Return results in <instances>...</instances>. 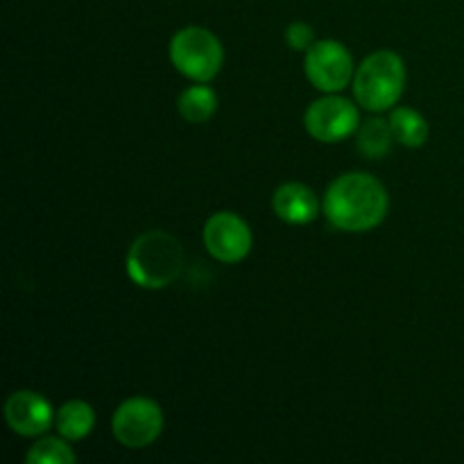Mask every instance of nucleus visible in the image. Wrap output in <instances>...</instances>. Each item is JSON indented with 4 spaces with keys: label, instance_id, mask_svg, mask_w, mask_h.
Returning <instances> with one entry per match:
<instances>
[{
    "label": "nucleus",
    "instance_id": "1",
    "mask_svg": "<svg viewBox=\"0 0 464 464\" xmlns=\"http://www.w3.org/2000/svg\"><path fill=\"white\" fill-rule=\"evenodd\" d=\"M388 190L367 172H347L329 186L324 195V216L335 229L370 231L388 216Z\"/></svg>",
    "mask_w": 464,
    "mask_h": 464
},
{
    "label": "nucleus",
    "instance_id": "2",
    "mask_svg": "<svg viewBox=\"0 0 464 464\" xmlns=\"http://www.w3.org/2000/svg\"><path fill=\"white\" fill-rule=\"evenodd\" d=\"M184 270V249L172 234L152 229L140 234L127 254V275L139 288H168Z\"/></svg>",
    "mask_w": 464,
    "mask_h": 464
},
{
    "label": "nucleus",
    "instance_id": "3",
    "mask_svg": "<svg viewBox=\"0 0 464 464\" xmlns=\"http://www.w3.org/2000/svg\"><path fill=\"white\" fill-rule=\"evenodd\" d=\"M406 84L403 59L392 50L372 53L353 75V95L367 111H385L394 107Z\"/></svg>",
    "mask_w": 464,
    "mask_h": 464
},
{
    "label": "nucleus",
    "instance_id": "4",
    "mask_svg": "<svg viewBox=\"0 0 464 464\" xmlns=\"http://www.w3.org/2000/svg\"><path fill=\"white\" fill-rule=\"evenodd\" d=\"M170 62L188 80L211 82L220 72L225 50H222L220 39L207 27L190 25L172 36Z\"/></svg>",
    "mask_w": 464,
    "mask_h": 464
},
{
    "label": "nucleus",
    "instance_id": "5",
    "mask_svg": "<svg viewBox=\"0 0 464 464\" xmlns=\"http://www.w3.org/2000/svg\"><path fill=\"white\" fill-rule=\"evenodd\" d=\"M113 435L127 449H145L157 442L163 430V412L157 401L145 397L127 399L111 421Z\"/></svg>",
    "mask_w": 464,
    "mask_h": 464
},
{
    "label": "nucleus",
    "instance_id": "6",
    "mask_svg": "<svg viewBox=\"0 0 464 464\" xmlns=\"http://www.w3.org/2000/svg\"><path fill=\"white\" fill-rule=\"evenodd\" d=\"M304 125L308 134L320 143H338L356 134L361 127V113L356 104L349 102L347 98L326 95L306 109Z\"/></svg>",
    "mask_w": 464,
    "mask_h": 464
},
{
    "label": "nucleus",
    "instance_id": "7",
    "mask_svg": "<svg viewBox=\"0 0 464 464\" xmlns=\"http://www.w3.org/2000/svg\"><path fill=\"white\" fill-rule=\"evenodd\" d=\"M306 77L315 89L324 93H338L352 82L353 59L352 53L340 41H315L306 50Z\"/></svg>",
    "mask_w": 464,
    "mask_h": 464
},
{
    "label": "nucleus",
    "instance_id": "8",
    "mask_svg": "<svg viewBox=\"0 0 464 464\" xmlns=\"http://www.w3.org/2000/svg\"><path fill=\"white\" fill-rule=\"evenodd\" d=\"M204 245L216 261L240 263L252 249V231L240 216L220 211L204 225Z\"/></svg>",
    "mask_w": 464,
    "mask_h": 464
},
{
    "label": "nucleus",
    "instance_id": "9",
    "mask_svg": "<svg viewBox=\"0 0 464 464\" xmlns=\"http://www.w3.org/2000/svg\"><path fill=\"white\" fill-rule=\"evenodd\" d=\"M5 420L14 433L23 438H39L50 430L54 412L41 394L21 390V392H14L5 403Z\"/></svg>",
    "mask_w": 464,
    "mask_h": 464
},
{
    "label": "nucleus",
    "instance_id": "10",
    "mask_svg": "<svg viewBox=\"0 0 464 464\" xmlns=\"http://www.w3.org/2000/svg\"><path fill=\"white\" fill-rule=\"evenodd\" d=\"M272 208L288 225H308L320 213V202L308 186L299 181L279 186L272 195Z\"/></svg>",
    "mask_w": 464,
    "mask_h": 464
},
{
    "label": "nucleus",
    "instance_id": "11",
    "mask_svg": "<svg viewBox=\"0 0 464 464\" xmlns=\"http://www.w3.org/2000/svg\"><path fill=\"white\" fill-rule=\"evenodd\" d=\"M54 426H57V433L63 440L77 442V440H84L93 430L95 412L82 399H72V401H66L59 408L57 417H54Z\"/></svg>",
    "mask_w": 464,
    "mask_h": 464
},
{
    "label": "nucleus",
    "instance_id": "12",
    "mask_svg": "<svg viewBox=\"0 0 464 464\" xmlns=\"http://www.w3.org/2000/svg\"><path fill=\"white\" fill-rule=\"evenodd\" d=\"M181 118L188 122H207L218 111V95L211 86L198 82L195 86L186 89L177 100Z\"/></svg>",
    "mask_w": 464,
    "mask_h": 464
},
{
    "label": "nucleus",
    "instance_id": "13",
    "mask_svg": "<svg viewBox=\"0 0 464 464\" xmlns=\"http://www.w3.org/2000/svg\"><path fill=\"white\" fill-rule=\"evenodd\" d=\"M390 127H392L394 140L406 148H420L429 139V122L420 111L411 107L394 109L390 116Z\"/></svg>",
    "mask_w": 464,
    "mask_h": 464
},
{
    "label": "nucleus",
    "instance_id": "14",
    "mask_svg": "<svg viewBox=\"0 0 464 464\" xmlns=\"http://www.w3.org/2000/svg\"><path fill=\"white\" fill-rule=\"evenodd\" d=\"M356 143L365 157L370 159H381L390 152L392 148V127L390 121H381V118H370V121L362 122L356 131Z\"/></svg>",
    "mask_w": 464,
    "mask_h": 464
},
{
    "label": "nucleus",
    "instance_id": "15",
    "mask_svg": "<svg viewBox=\"0 0 464 464\" xmlns=\"http://www.w3.org/2000/svg\"><path fill=\"white\" fill-rule=\"evenodd\" d=\"M77 456L63 440L44 438L30 447L27 451V464H72Z\"/></svg>",
    "mask_w": 464,
    "mask_h": 464
},
{
    "label": "nucleus",
    "instance_id": "16",
    "mask_svg": "<svg viewBox=\"0 0 464 464\" xmlns=\"http://www.w3.org/2000/svg\"><path fill=\"white\" fill-rule=\"evenodd\" d=\"M285 44L293 50H308L315 44V36H313V27L308 23H290L285 27Z\"/></svg>",
    "mask_w": 464,
    "mask_h": 464
}]
</instances>
